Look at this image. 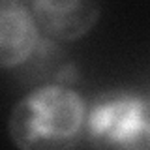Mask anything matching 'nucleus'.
Returning a JSON list of instances; mask_svg holds the SVG:
<instances>
[{
  "mask_svg": "<svg viewBox=\"0 0 150 150\" xmlns=\"http://www.w3.org/2000/svg\"><path fill=\"white\" fill-rule=\"evenodd\" d=\"M88 105L68 84H41L11 109L8 133L21 150H54L73 146L83 137Z\"/></svg>",
  "mask_w": 150,
  "mask_h": 150,
  "instance_id": "f257e3e1",
  "label": "nucleus"
},
{
  "mask_svg": "<svg viewBox=\"0 0 150 150\" xmlns=\"http://www.w3.org/2000/svg\"><path fill=\"white\" fill-rule=\"evenodd\" d=\"M83 137L96 148H150V100L112 90L98 96L86 111Z\"/></svg>",
  "mask_w": 150,
  "mask_h": 150,
  "instance_id": "f03ea898",
  "label": "nucleus"
},
{
  "mask_svg": "<svg viewBox=\"0 0 150 150\" xmlns=\"http://www.w3.org/2000/svg\"><path fill=\"white\" fill-rule=\"evenodd\" d=\"M30 9L47 40L71 43L94 30L101 15V0H32Z\"/></svg>",
  "mask_w": 150,
  "mask_h": 150,
  "instance_id": "7ed1b4c3",
  "label": "nucleus"
},
{
  "mask_svg": "<svg viewBox=\"0 0 150 150\" xmlns=\"http://www.w3.org/2000/svg\"><path fill=\"white\" fill-rule=\"evenodd\" d=\"M40 26L32 9L21 0H0V66L4 69L25 64L40 41Z\"/></svg>",
  "mask_w": 150,
  "mask_h": 150,
  "instance_id": "20e7f679",
  "label": "nucleus"
}]
</instances>
